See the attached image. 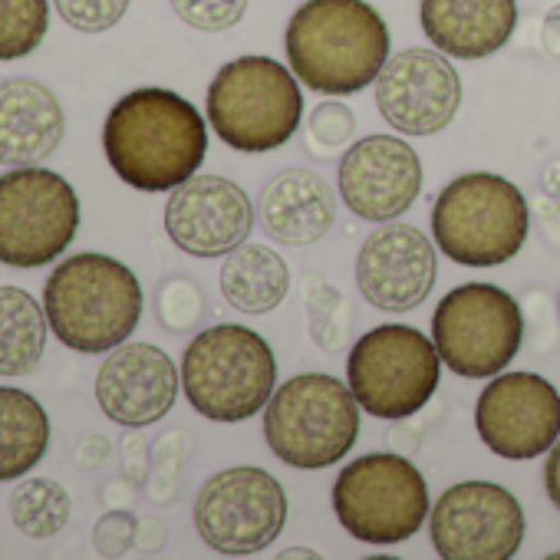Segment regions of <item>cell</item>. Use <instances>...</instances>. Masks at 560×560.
<instances>
[{
    "instance_id": "1",
    "label": "cell",
    "mask_w": 560,
    "mask_h": 560,
    "mask_svg": "<svg viewBox=\"0 0 560 560\" xmlns=\"http://www.w3.org/2000/svg\"><path fill=\"white\" fill-rule=\"evenodd\" d=\"M103 149L126 185L139 191H172L201 168L208 126L185 96L145 86L126 93L109 109Z\"/></svg>"
},
{
    "instance_id": "2",
    "label": "cell",
    "mask_w": 560,
    "mask_h": 560,
    "mask_svg": "<svg viewBox=\"0 0 560 560\" xmlns=\"http://www.w3.org/2000/svg\"><path fill=\"white\" fill-rule=\"evenodd\" d=\"M294 77L320 96L366 90L389 60V27L366 0H304L288 34Z\"/></svg>"
},
{
    "instance_id": "3",
    "label": "cell",
    "mask_w": 560,
    "mask_h": 560,
    "mask_svg": "<svg viewBox=\"0 0 560 560\" xmlns=\"http://www.w3.org/2000/svg\"><path fill=\"white\" fill-rule=\"evenodd\" d=\"M50 334L77 353L122 347L142 320L139 277L109 254L67 257L44 288Z\"/></svg>"
},
{
    "instance_id": "4",
    "label": "cell",
    "mask_w": 560,
    "mask_h": 560,
    "mask_svg": "<svg viewBox=\"0 0 560 560\" xmlns=\"http://www.w3.org/2000/svg\"><path fill=\"white\" fill-rule=\"evenodd\" d=\"M208 122L234 152H273L304 122L301 80L270 57H237L208 86Z\"/></svg>"
},
{
    "instance_id": "5",
    "label": "cell",
    "mask_w": 560,
    "mask_h": 560,
    "mask_svg": "<svg viewBox=\"0 0 560 560\" xmlns=\"http://www.w3.org/2000/svg\"><path fill=\"white\" fill-rule=\"evenodd\" d=\"M277 386L270 343L241 324L201 330L182 357V389L211 422H244L267 409Z\"/></svg>"
},
{
    "instance_id": "6",
    "label": "cell",
    "mask_w": 560,
    "mask_h": 560,
    "mask_svg": "<svg viewBox=\"0 0 560 560\" xmlns=\"http://www.w3.org/2000/svg\"><path fill=\"white\" fill-rule=\"evenodd\" d=\"M360 435V402L327 373L291 376L267 402V448L291 468L317 471L347 458Z\"/></svg>"
},
{
    "instance_id": "7",
    "label": "cell",
    "mask_w": 560,
    "mask_h": 560,
    "mask_svg": "<svg viewBox=\"0 0 560 560\" xmlns=\"http://www.w3.org/2000/svg\"><path fill=\"white\" fill-rule=\"evenodd\" d=\"M530 211L514 182L491 172L452 178L432 208V234L445 257L462 267L508 264L527 241Z\"/></svg>"
},
{
    "instance_id": "8",
    "label": "cell",
    "mask_w": 560,
    "mask_h": 560,
    "mask_svg": "<svg viewBox=\"0 0 560 560\" xmlns=\"http://www.w3.org/2000/svg\"><path fill=\"white\" fill-rule=\"evenodd\" d=\"M334 511L357 540L393 547L419 534L425 524L429 485L409 458L396 452H370L337 475Z\"/></svg>"
},
{
    "instance_id": "9",
    "label": "cell",
    "mask_w": 560,
    "mask_h": 560,
    "mask_svg": "<svg viewBox=\"0 0 560 560\" xmlns=\"http://www.w3.org/2000/svg\"><path fill=\"white\" fill-rule=\"evenodd\" d=\"M442 357L435 343L406 324H383L357 340L347 380L373 419H409L435 396Z\"/></svg>"
},
{
    "instance_id": "10",
    "label": "cell",
    "mask_w": 560,
    "mask_h": 560,
    "mask_svg": "<svg viewBox=\"0 0 560 560\" xmlns=\"http://www.w3.org/2000/svg\"><path fill=\"white\" fill-rule=\"evenodd\" d=\"M524 317L498 284H462L448 291L432 317V343L442 363L465 380H491L517 357Z\"/></svg>"
},
{
    "instance_id": "11",
    "label": "cell",
    "mask_w": 560,
    "mask_h": 560,
    "mask_svg": "<svg viewBox=\"0 0 560 560\" xmlns=\"http://www.w3.org/2000/svg\"><path fill=\"white\" fill-rule=\"evenodd\" d=\"M80 228L73 185L37 165H14L0 175V264L44 267L67 254Z\"/></svg>"
},
{
    "instance_id": "12",
    "label": "cell",
    "mask_w": 560,
    "mask_h": 560,
    "mask_svg": "<svg viewBox=\"0 0 560 560\" xmlns=\"http://www.w3.org/2000/svg\"><path fill=\"white\" fill-rule=\"evenodd\" d=\"M288 524V494L280 481L254 465L211 475L195 501L201 540L224 557H247L273 544Z\"/></svg>"
},
{
    "instance_id": "13",
    "label": "cell",
    "mask_w": 560,
    "mask_h": 560,
    "mask_svg": "<svg viewBox=\"0 0 560 560\" xmlns=\"http://www.w3.org/2000/svg\"><path fill=\"white\" fill-rule=\"evenodd\" d=\"M429 534L445 560H508L524 540V511L494 481H462L435 501Z\"/></svg>"
},
{
    "instance_id": "14",
    "label": "cell",
    "mask_w": 560,
    "mask_h": 560,
    "mask_svg": "<svg viewBox=\"0 0 560 560\" xmlns=\"http://www.w3.org/2000/svg\"><path fill=\"white\" fill-rule=\"evenodd\" d=\"M478 439L508 462H527L560 439V393L537 373H498L475 406Z\"/></svg>"
},
{
    "instance_id": "15",
    "label": "cell",
    "mask_w": 560,
    "mask_h": 560,
    "mask_svg": "<svg viewBox=\"0 0 560 560\" xmlns=\"http://www.w3.org/2000/svg\"><path fill=\"white\" fill-rule=\"evenodd\" d=\"M376 106L396 132L435 136L462 106V77L439 50H402L376 77Z\"/></svg>"
},
{
    "instance_id": "16",
    "label": "cell",
    "mask_w": 560,
    "mask_h": 560,
    "mask_svg": "<svg viewBox=\"0 0 560 560\" xmlns=\"http://www.w3.org/2000/svg\"><path fill=\"white\" fill-rule=\"evenodd\" d=\"M254 205L241 185L221 175H191L165 201V231L191 257H221L247 241Z\"/></svg>"
},
{
    "instance_id": "17",
    "label": "cell",
    "mask_w": 560,
    "mask_h": 560,
    "mask_svg": "<svg viewBox=\"0 0 560 560\" xmlns=\"http://www.w3.org/2000/svg\"><path fill=\"white\" fill-rule=\"evenodd\" d=\"M435 273V247L412 224L386 221L363 241L357 257L360 294L383 314L416 311L432 294Z\"/></svg>"
},
{
    "instance_id": "18",
    "label": "cell",
    "mask_w": 560,
    "mask_h": 560,
    "mask_svg": "<svg viewBox=\"0 0 560 560\" xmlns=\"http://www.w3.org/2000/svg\"><path fill=\"white\" fill-rule=\"evenodd\" d=\"M422 191V162L396 136H366L340 159V198L363 221H393Z\"/></svg>"
},
{
    "instance_id": "19",
    "label": "cell",
    "mask_w": 560,
    "mask_h": 560,
    "mask_svg": "<svg viewBox=\"0 0 560 560\" xmlns=\"http://www.w3.org/2000/svg\"><path fill=\"white\" fill-rule=\"evenodd\" d=\"M178 386L182 373L165 350L152 343H122L109 350L96 373V402L116 425L142 429L172 412Z\"/></svg>"
},
{
    "instance_id": "20",
    "label": "cell",
    "mask_w": 560,
    "mask_h": 560,
    "mask_svg": "<svg viewBox=\"0 0 560 560\" xmlns=\"http://www.w3.org/2000/svg\"><path fill=\"white\" fill-rule=\"evenodd\" d=\"M419 24L439 54L452 60H485L511 40L517 0H422Z\"/></svg>"
},
{
    "instance_id": "21",
    "label": "cell",
    "mask_w": 560,
    "mask_h": 560,
    "mask_svg": "<svg viewBox=\"0 0 560 560\" xmlns=\"http://www.w3.org/2000/svg\"><path fill=\"white\" fill-rule=\"evenodd\" d=\"M257 218L273 241L307 247L334 228L337 195L317 172L288 168L264 185Z\"/></svg>"
},
{
    "instance_id": "22",
    "label": "cell",
    "mask_w": 560,
    "mask_h": 560,
    "mask_svg": "<svg viewBox=\"0 0 560 560\" xmlns=\"http://www.w3.org/2000/svg\"><path fill=\"white\" fill-rule=\"evenodd\" d=\"M67 116L37 80L0 83V165H37L63 142Z\"/></svg>"
},
{
    "instance_id": "23",
    "label": "cell",
    "mask_w": 560,
    "mask_h": 560,
    "mask_svg": "<svg viewBox=\"0 0 560 560\" xmlns=\"http://www.w3.org/2000/svg\"><path fill=\"white\" fill-rule=\"evenodd\" d=\"M291 291V270L267 244H241L221 267V294L241 314H270Z\"/></svg>"
},
{
    "instance_id": "24",
    "label": "cell",
    "mask_w": 560,
    "mask_h": 560,
    "mask_svg": "<svg viewBox=\"0 0 560 560\" xmlns=\"http://www.w3.org/2000/svg\"><path fill=\"white\" fill-rule=\"evenodd\" d=\"M50 448V416L24 389L0 386V481L34 471Z\"/></svg>"
},
{
    "instance_id": "25",
    "label": "cell",
    "mask_w": 560,
    "mask_h": 560,
    "mask_svg": "<svg viewBox=\"0 0 560 560\" xmlns=\"http://www.w3.org/2000/svg\"><path fill=\"white\" fill-rule=\"evenodd\" d=\"M47 311L21 288H0V376H27L47 350Z\"/></svg>"
},
{
    "instance_id": "26",
    "label": "cell",
    "mask_w": 560,
    "mask_h": 560,
    "mask_svg": "<svg viewBox=\"0 0 560 560\" xmlns=\"http://www.w3.org/2000/svg\"><path fill=\"white\" fill-rule=\"evenodd\" d=\"M73 514L70 491L54 478H27L11 491V521L27 537L47 540L67 527Z\"/></svg>"
},
{
    "instance_id": "27",
    "label": "cell",
    "mask_w": 560,
    "mask_h": 560,
    "mask_svg": "<svg viewBox=\"0 0 560 560\" xmlns=\"http://www.w3.org/2000/svg\"><path fill=\"white\" fill-rule=\"evenodd\" d=\"M50 31L47 0H0V60L31 57Z\"/></svg>"
},
{
    "instance_id": "28",
    "label": "cell",
    "mask_w": 560,
    "mask_h": 560,
    "mask_svg": "<svg viewBox=\"0 0 560 560\" xmlns=\"http://www.w3.org/2000/svg\"><path fill=\"white\" fill-rule=\"evenodd\" d=\"M307 314H311V337L317 347L324 350H343L347 337H350V304L340 298L337 288L330 284H314L311 298H307Z\"/></svg>"
},
{
    "instance_id": "29",
    "label": "cell",
    "mask_w": 560,
    "mask_h": 560,
    "mask_svg": "<svg viewBox=\"0 0 560 560\" xmlns=\"http://www.w3.org/2000/svg\"><path fill=\"white\" fill-rule=\"evenodd\" d=\"M155 314L172 334H185V330L198 327V320L205 314V294H201V288L195 284V280L172 277L159 288Z\"/></svg>"
},
{
    "instance_id": "30",
    "label": "cell",
    "mask_w": 560,
    "mask_h": 560,
    "mask_svg": "<svg viewBox=\"0 0 560 560\" xmlns=\"http://www.w3.org/2000/svg\"><path fill=\"white\" fill-rule=\"evenodd\" d=\"M353 129H357V116H353L350 106H343V103H337V100L320 103V106L311 113L307 129H304L307 149H311L314 155H334L337 149H343V145L350 142Z\"/></svg>"
},
{
    "instance_id": "31",
    "label": "cell",
    "mask_w": 560,
    "mask_h": 560,
    "mask_svg": "<svg viewBox=\"0 0 560 560\" xmlns=\"http://www.w3.org/2000/svg\"><path fill=\"white\" fill-rule=\"evenodd\" d=\"M168 4L182 24L205 34L231 31L247 14V0H168Z\"/></svg>"
},
{
    "instance_id": "32",
    "label": "cell",
    "mask_w": 560,
    "mask_h": 560,
    "mask_svg": "<svg viewBox=\"0 0 560 560\" xmlns=\"http://www.w3.org/2000/svg\"><path fill=\"white\" fill-rule=\"evenodd\" d=\"M57 4V14L80 34H103V31H113L132 0H54Z\"/></svg>"
},
{
    "instance_id": "33",
    "label": "cell",
    "mask_w": 560,
    "mask_h": 560,
    "mask_svg": "<svg viewBox=\"0 0 560 560\" xmlns=\"http://www.w3.org/2000/svg\"><path fill=\"white\" fill-rule=\"evenodd\" d=\"M136 517L126 514V511H113L106 517H100L96 530H93V547L103 553V557H122L132 544H136Z\"/></svg>"
},
{
    "instance_id": "34",
    "label": "cell",
    "mask_w": 560,
    "mask_h": 560,
    "mask_svg": "<svg viewBox=\"0 0 560 560\" xmlns=\"http://www.w3.org/2000/svg\"><path fill=\"white\" fill-rule=\"evenodd\" d=\"M544 488L547 498L553 501V508L560 511V439L553 442V448L547 452V465H544Z\"/></svg>"
},
{
    "instance_id": "35",
    "label": "cell",
    "mask_w": 560,
    "mask_h": 560,
    "mask_svg": "<svg viewBox=\"0 0 560 560\" xmlns=\"http://www.w3.org/2000/svg\"><path fill=\"white\" fill-rule=\"evenodd\" d=\"M544 50L560 60V4L550 8L544 18Z\"/></svg>"
},
{
    "instance_id": "36",
    "label": "cell",
    "mask_w": 560,
    "mask_h": 560,
    "mask_svg": "<svg viewBox=\"0 0 560 560\" xmlns=\"http://www.w3.org/2000/svg\"><path fill=\"white\" fill-rule=\"evenodd\" d=\"M280 557H317V553L314 550H284Z\"/></svg>"
}]
</instances>
